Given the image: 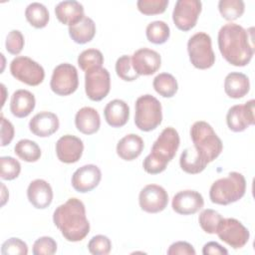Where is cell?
<instances>
[{
	"label": "cell",
	"mask_w": 255,
	"mask_h": 255,
	"mask_svg": "<svg viewBox=\"0 0 255 255\" xmlns=\"http://www.w3.org/2000/svg\"><path fill=\"white\" fill-rule=\"evenodd\" d=\"M217 42L221 55L233 66L248 65L254 55L252 35L236 23L223 25L218 32Z\"/></svg>",
	"instance_id": "obj_1"
},
{
	"label": "cell",
	"mask_w": 255,
	"mask_h": 255,
	"mask_svg": "<svg viewBox=\"0 0 255 255\" xmlns=\"http://www.w3.org/2000/svg\"><path fill=\"white\" fill-rule=\"evenodd\" d=\"M53 221L67 241L78 242L90 232L85 204L78 198H69L59 205L53 213Z\"/></svg>",
	"instance_id": "obj_2"
},
{
	"label": "cell",
	"mask_w": 255,
	"mask_h": 255,
	"mask_svg": "<svg viewBox=\"0 0 255 255\" xmlns=\"http://www.w3.org/2000/svg\"><path fill=\"white\" fill-rule=\"evenodd\" d=\"M180 139L177 130L165 128L153 142L150 153L143 159L142 167L149 174H158L165 170L167 164L176 154Z\"/></svg>",
	"instance_id": "obj_3"
},
{
	"label": "cell",
	"mask_w": 255,
	"mask_h": 255,
	"mask_svg": "<svg viewBox=\"0 0 255 255\" xmlns=\"http://www.w3.org/2000/svg\"><path fill=\"white\" fill-rule=\"evenodd\" d=\"M190 137L195 150L207 163L216 159L223 149L221 139L213 128L204 121H198L192 125Z\"/></svg>",
	"instance_id": "obj_4"
},
{
	"label": "cell",
	"mask_w": 255,
	"mask_h": 255,
	"mask_svg": "<svg viewBox=\"0 0 255 255\" xmlns=\"http://www.w3.org/2000/svg\"><path fill=\"white\" fill-rule=\"evenodd\" d=\"M246 191V179L243 174L231 171L226 177L215 180L209 190L211 202L228 205L241 199Z\"/></svg>",
	"instance_id": "obj_5"
},
{
	"label": "cell",
	"mask_w": 255,
	"mask_h": 255,
	"mask_svg": "<svg viewBox=\"0 0 255 255\" xmlns=\"http://www.w3.org/2000/svg\"><path fill=\"white\" fill-rule=\"evenodd\" d=\"M162 121L160 102L151 95H143L135 102L134 124L142 131L155 129Z\"/></svg>",
	"instance_id": "obj_6"
},
{
	"label": "cell",
	"mask_w": 255,
	"mask_h": 255,
	"mask_svg": "<svg viewBox=\"0 0 255 255\" xmlns=\"http://www.w3.org/2000/svg\"><path fill=\"white\" fill-rule=\"evenodd\" d=\"M187 51L191 64L200 70H206L215 63L211 38L204 32L192 35L187 42Z\"/></svg>",
	"instance_id": "obj_7"
},
{
	"label": "cell",
	"mask_w": 255,
	"mask_h": 255,
	"mask_svg": "<svg viewBox=\"0 0 255 255\" xmlns=\"http://www.w3.org/2000/svg\"><path fill=\"white\" fill-rule=\"evenodd\" d=\"M11 75L28 86H38L45 78L43 67L29 57L18 56L10 64Z\"/></svg>",
	"instance_id": "obj_8"
},
{
	"label": "cell",
	"mask_w": 255,
	"mask_h": 255,
	"mask_svg": "<svg viewBox=\"0 0 255 255\" xmlns=\"http://www.w3.org/2000/svg\"><path fill=\"white\" fill-rule=\"evenodd\" d=\"M79 86L78 71L69 63L58 65L52 74L50 81L51 90L58 96H69L76 92Z\"/></svg>",
	"instance_id": "obj_9"
},
{
	"label": "cell",
	"mask_w": 255,
	"mask_h": 255,
	"mask_svg": "<svg viewBox=\"0 0 255 255\" xmlns=\"http://www.w3.org/2000/svg\"><path fill=\"white\" fill-rule=\"evenodd\" d=\"M111 90V77L107 69L94 68L85 74V91L87 97L94 102L105 99Z\"/></svg>",
	"instance_id": "obj_10"
},
{
	"label": "cell",
	"mask_w": 255,
	"mask_h": 255,
	"mask_svg": "<svg viewBox=\"0 0 255 255\" xmlns=\"http://www.w3.org/2000/svg\"><path fill=\"white\" fill-rule=\"evenodd\" d=\"M219 239L233 249L244 247L249 241V230L235 218H223L217 228Z\"/></svg>",
	"instance_id": "obj_11"
},
{
	"label": "cell",
	"mask_w": 255,
	"mask_h": 255,
	"mask_svg": "<svg viewBox=\"0 0 255 255\" xmlns=\"http://www.w3.org/2000/svg\"><path fill=\"white\" fill-rule=\"evenodd\" d=\"M202 9V3L199 0H178L176 1L172 21L177 29L181 31L191 30L197 22Z\"/></svg>",
	"instance_id": "obj_12"
},
{
	"label": "cell",
	"mask_w": 255,
	"mask_h": 255,
	"mask_svg": "<svg viewBox=\"0 0 255 255\" xmlns=\"http://www.w3.org/2000/svg\"><path fill=\"white\" fill-rule=\"evenodd\" d=\"M138 203L141 210L147 213H158L167 206L168 194L160 185L147 184L139 192Z\"/></svg>",
	"instance_id": "obj_13"
},
{
	"label": "cell",
	"mask_w": 255,
	"mask_h": 255,
	"mask_svg": "<svg viewBox=\"0 0 255 255\" xmlns=\"http://www.w3.org/2000/svg\"><path fill=\"white\" fill-rule=\"evenodd\" d=\"M254 100L246 102L244 105L231 107L226 115V123L230 130L240 132L248 127L254 125Z\"/></svg>",
	"instance_id": "obj_14"
},
{
	"label": "cell",
	"mask_w": 255,
	"mask_h": 255,
	"mask_svg": "<svg viewBox=\"0 0 255 255\" xmlns=\"http://www.w3.org/2000/svg\"><path fill=\"white\" fill-rule=\"evenodd\" d=\"M101 179V169L95 164H86L79 167L73 173L71 183L76 191L86 193L95 189L99 185Z\"/></svg>",
	"instance_id": "obj_15"
},
{
	"label": "cell",
	"mask_w": 255,
	"mask_h": 255,
	"mask_svg": "<svg viewBox=\"0 0 255 255\" xmlns=\"http://www.w3.org/2000/svg\"><path fill=\"white\" fill-rule=\"evenodd\" d=\"M131 65L138 76H150L160 68L161 57L154 50L141 48L132 54Z\"/></svg>",
	"instance_id": "obj_16"
},
{
	"label": "cell",
	"mask_w": 255,
	"mask_h": 255,
	"mask_svg": "<svg viewBox=\"0 0 255 255\" xmlns=\"http://www.w3.org/2000/svg\"><path fill=\"white\" fill-rule=\"evenodd\" d=\"M84 143L81 138L72 134L61 136L56 142V154L64 163H75L83 154Z\"/></svg>",
	"instance_id": "obj_17"
},
{
	"label": "cell",
	"mask_w": 255,
	"mask_h": 255,
	"mask_svg": "<svg viewBox=\"0 0 255 255\" xmlns=\"http://www.w3.org/2000/svg\"><path fill=\"white\" fill-rule=\"evenodd\" d=\"M204 205L202 195L195 190H181L177 192L171 202L172 209L181 215H190L198 212Z\"/></svg>",
	"instance_id": "obj_18"
},
{
	"label": "cell",
	"mask_w": 255,
	"mask_h": 255,
	"mask_svg": "<svg viewBox=\"0 0 255 255\" xmlns=\"http://www.w3.org/2000/svg\"><path fill=\"white\" fill-rule=\"evenodd\" d=\"M58 117L51 112H40L29 122V129L39 137H47L55 133L59 128Z\"/></svg>",
	"instance_id": "obj_19"
},
{
	"label": "cell",
	"mask_w": 255,
	"mask_h": 255,
	"mask_svg": "<svg viewBox=\"0 0 255 255\" xmlns=\"http://www.w3.org/2000/svg\"><path fill=\"white\" fill-rule=\"evenodd\" d=\"M27 197L35 208L45 209L52 203L53 190L46 180L35 179L27 188Z\"/></svg>",
	"instance_id": "obj_20"
},
{
	"label": "cell",
	"mask_w": 255,
	"mask_h": 255,
	"mask_svg": "<svg viewBox=\"0 0 255 255\" xmlns=\"http://www.w3.org/2000/svg\"><path fill=\"white\" fill-rule=\"evenodd\" d=\"M55 15L62 24L70 27L85 17L84 7L80 2L75 0L62 1L55 7Z\"/></svg>",
	"instance_id": "obj_21"
},
{
	"label": "cell",
	"mask_w": 255,
	"mask_h": 255,
	"mask_svg": "<svg viewBox=\"0 0 255 255\" xmlns=\"http://www.w3.org/2000/svg\"><path fill=\"white\" fill-rule=\"evenodd\" d=\"M104 116L109 126L112 128H122L129 119V108L125 101L116 99L107 104Z\"/></svg>",
	"instance_id": "obj_22"
},
{
	"label": "cell",
	"mask_w": 255,
	"mask_h": 255,
	"mask_svg": "<svg viewBox=\"0 0 255 255\" xmlns=\"http://www.w3.org/2000/svg\"><path fill=\"white\" fill-rule=\"evenodd\" d=\"M36 100L34 95L27 90H17L13 93L10 101V111L16 118L28 117L35 109Z\"/></svg>",
	"instance_id": "obj_23"
},
{
	"label": "cell",
	"mask_w": 255,
	"mask_h": 255,
	"mask_svg": "<svg viewBox=\"0 0 255 255\" xmlns=\"http://www.w3.org/2000/svg\"><path fill=\"white\" fill-rule=\"evenodd\" d=\"M77 129L84 134L96 133L101 127V118L98 111L91 107L80 109L75 116Z\"/></svg>",
	"instance_id": "obj_24"
},
{
	"label": "cell",
	"mask_w": 255,
	"mask_h": 255,
	"mask_svg": "<svg viewBox=\"0 0 255 255\" xmlns=\"http://www.w3.org/2000/svg\"><path fill=\"white\" fill-rule=\"evenodd\" d=\"M143 147L144 143L142 138L135 133H129L119 140L117 153L122 159L130 161L140 155Z\"/></svg>",
	"instance_id": "obj_25"
},
{
	"label": "cell",
	"mask_w": 255,
	"mask_h": 255,
	"mask_svg": "<svg viewBox=\"0 0 255 255\" xmlns=\"http://www.w3.org/2000/svg\"><path fill=\"white\" fill-rule=\"evenodd\" d=\"M250 90L249 78L239 72L229 73L224 80V91L229 98L240 99L248 94Z\"/></svg>",
	"instance_id": "obj_26"
},
{
	"label": "cell",
	"mask_w": 255,
	"mask_h": 255,
	"mask_svg": "<svg viewBox=\"0 0 255 255\" xmlns=\"http://www.w3.org/2000/svg\"><path fill=\"white\" fill-rule=\"evenodd\" d=\"M69 35L75 43L86 44L95 37L96 24L92 18L85 16L80 22L69 27Z\"/></svg>",
	"instance_id": "obj_27"
},
{
	"label": "cell",
	"mask_w": 255,
	"mask_h": 255,
	"mask_svg": "<svg viewBox=\"0 0 255 255\" xmlns=\"http://www.w3.org/2000/svg\"><path fill=\"white\" fill-rule=\"evenodd\" d=\"M208 163L198 154L195 148L188 147L184 149L179 158L181 169L189 174H197L203 171Z\"/></svg>",
	"instance_id": "obj_28"
},
{
	"label": "cell",
	"mask_w": 255,
	"mask_h": 255,
	"mask_svg": "<svg viewBox=\"0 0 255 255\" xmlns=\"http://www.w3.org/2000/svg\"><path fill=\"white\" fill-rule=\"evenodd\" d=\"M25 17L31 26L37 29H42L47 26L50 14L45 5L39 2H33L27 6Z\"/></svg>",
	"instance_id": "obj_29"
},
{
	"label": "cell",
	"mask_w": 255,
	"mask_h": 255,
	"mask_svg": "<svg viewBox=\"0 0 255 255\" xmlns=\"http://www.w3.org/2000/svg\"><path fill=\"white\" fill-rule=\"evenodd\" d=\"M152 86L155 92L163 98H172L178 90L176 79L168 73L158 74L153 79Z\"/></svg>",
	"instance_id": "obj_30"
},
{
	"label": "cell",
	"mask_w": 255,
	"mask_h": 255,
	"mask_svg": "<svg viewBox=\"0 0 255 255\" xmlns=\"http://www.w3.org/2000/svg\"><path fill=\"white\" fill-rule=\"evenodd\" d=\"M14 152L16 155L26 161V162H35L41 157V148L40 146L31 139H20L14 146Z\"/></svg>",
	"instance_id": "obj_31"
},
{
	"label": "cell",
	"mask_w": 255,
	"mask_h": 255,
	"mask_svg": "<svg viewBox=\"0 0 255 255\" xmlns=\"http://www.w3.org/2000/svg\"><path fill=\"white\" fill-rule=\"evenodd\" d=\"M145 35L150 43L161 45L169 39L170 29L163 21H153L146 26Z\"/></svg>",
	"instance_id": "obj_32"
},
{
	"label": "cell",
	"mask_w": 255,
	"mask_h": 255,
	"mask_svg": "<svg viewBox=\"0 0 255 255\" xmlns=\"http://www.w3.org/2000/svg\"><path fill=\"white\" fill-rule=\"evenodd\" d=\"M218 10L225 20L234 21L243 15L245 4L242 0H220Z\"/></svg>",
	"instance_id": "obj_33"
},
{
	"label": "cell",
	"mask_w": 255,
	"mask_h": 255,
	"mask_svg": "<svg viewBox=\"0 0 255 255\" xmlns=\"http://www.w3.org/2000/svg\"><path fill=\"white\" fill-rule=\"evenodd\" d=\"M103 64L104 56L98 49H87L78 57V65L85 72L94 68H100Z\"/></svg>",
	"instance_id": "obj_34"
},
{
	"label": "cell",
	"mask_w": 255,
	"mask_h": 255,
	"mask_svg": "<svg viewBox=\"0 0 255 255\" xmlns=\"http://www.w3.org/2000/svg\"><path fill=\"white\" fill-rule=\"evenodd\" d=\"M222 219L223 217L220 213L213 209L207 208L200 212L198 222L203 231L208 234H215Z\"/></svg>",
	"instance_id": "obj_35"
},
{
	"label": "cell",
	"mask_w": 255,
	"mask_h": 255,
	"mask_svg": "<svg viewBox=\"0 0 255 255\" xmlns=\"http://www.w3.org/2000/svg\"><path fill=\"white\" fill-rule=\"evenodd\" d=\"M116 73L118 77L126 82L135 81L139 77L133 70L131 65V57L128 55H123L117 60Z\"/></svg>",
	"instance_id": "obj_36"
},
{
	"label": "cell",
	"mask_w": 255,
	"mask_h": 255,
	"mask_svg": "<svg viewBox=\"0 0 255 255\" xmlns=\"http://www.w3.org/2000/svg\"><path fill=\"white\" fill-rule=\"evenodd\" d=\"M0 166V176L4 180H13L17 178L21 172L20 162L12 156H1Z\"/></svg>",
	"instance_id": "obj_37"
},
{
	"label": "cell",
	"mask_w": 255,
	"mask_h": 255,
	"mask_svg": "<svg viewBox=\"0 0 255 255\" xmlns=\"http://www.w3.org/2000/svg\"><path fill=\"white\" fill-rule=\"evenodd\" d=\"M168 3V0H138L136 6L143 15H157L165 11Z\"/></svg>",
	"instance_id": "obj_38"
},
{
	"label": "cell",
	"mask_w": 255,
	"mask_h": 255,
	"mask_svg": "<svg viewBox=\"0 0 255 255\" xmlns=\"http://www.w3.org/2000/svg\"><path fill=\"white\" fill-rule=\"evenodd\" d=\"M112 242L105 235H96L88 243V250L93 255H107L111 252Z\"/></svg>",
	"instance_id": "obj_39"
},
{
	"label": "cell",
	"mask_w": 255,
	"mask_h": 255,
	"mask_svg": "<svg viewBox=\"0 0 255 255\" xmlns=\"http://www.w3.org/2000/svg\"><path fill=\"white\" fill-rule=\"evenodd\" d=\"M1 254L2 255H27L28 254V246L26 242L19 238H9L5 242H3L1 246Z\"/></svg>",
	"instance_id": "obj_40"
},
{
	"label": "cell",
	"mask_w": 255,
	"mask_h": 255,
	"mask_svg": "<svg viewBox=\"0 0 255 255\" xmlns=\"http://www.w3.org/2000/svg\"><path fill=\"white\" fill-rule=\"evenodd\" d=\"M57 251V242L49 236L38 238L34 244L32 252L34 255H53Z\"/></svg>",
	"instance_id": "obj_41"
},
{
	"label": "cell",
	"mask_w": 255,
	"mask_h": 255,
	"mask_svg": "<svg viewBox=\"0 0 255 255\" xmlns=\"http://www.w3.org/2000/svg\"><path fill=\"white\" fill-rule=\"evenodd\" d=\"M25 40L23 34L19 30H12L6 38V50L11 55H18L24 48Z\"/></svg>",
	"instance_id": "obj_42"
},
{
	"label": "cell",
	"mask_w": 255,
	"mask_h": 255,
	"mask_svg": "<svg viewBox=\"0 0 255 255\" xmlns=\"http://www.w3.org/2000/svg\"><path fill=\"white\" fill-rule=\"evenodd\" d=\"M14 126L1 114V146L8 145L14 137Z\"/></svg>",
	"instance_id": "obj_43"
},
{
	"label": "cell",
	"mask_w": 255,
	"mask_h": 255,
	"mask_svg": "<svg viewBox=\"0 0 255 255\" xmlns=\"http://www.w3.org/2000/svg\"><path fill=\"white\" fill-rule=\"evenodd\" d=\"M195 253L193 246L185 241L174 242L167 250L168 255H195Z\"/></svg>",
	"instance_id": "obj_44"
},
{
	"label": "cell",
	"mask_w": 255,
	"mask_h": 255,
	"mask_svg": "<svg viewBox=\"0 0 255 255\" xmlns=\"http://www.w3.org/2000/svg\"><path fill=\"white\" fill-rule=\"evenodd\" d=\"M202 254L203 255H227L228 251L223 246H221L219 243L210 241L207 242L203 248H202Z\"/></svg>",
	"instance_id": "obj_45"
}]
</instances>
